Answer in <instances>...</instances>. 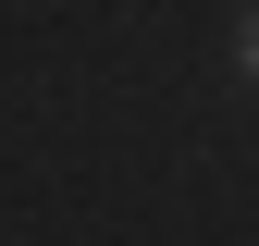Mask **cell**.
I'll return each instance as SVG.
<instances>
[{"mask_svg":"<svg viewBox=\"0 0 259 246\" xmlns=\"http://www.w3.org/2000/svg\"><path fill=\"white\" fill-rule=\"evenodd\" d=\"M235 61H247V86H259V13H247V25H235Z\"/></svg>","mask_w":259,"mask_h":246,"instance_id":"obj_1","label":"cell"}]
</instances>
